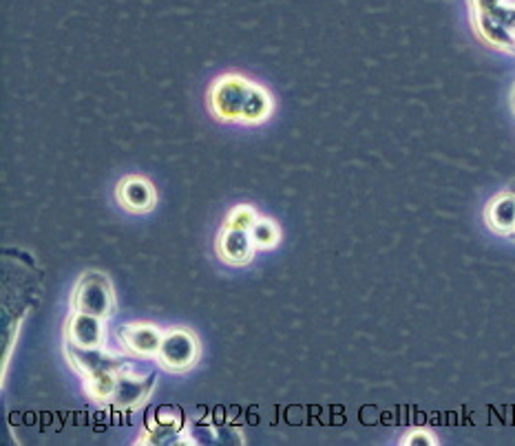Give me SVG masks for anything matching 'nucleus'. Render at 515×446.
Masks as SVG:
<instances>
[{"label":"nucleus","instance_id":"9","mask_svg":"<svg viewBox=\"0 0 515 446\" xmlns=\"http://www.w3.org/2000/svg\"><path fill=\"white\" fill-rule=\"evenodd\" d=\"M215 250L219 259H222L226 265H235V268L248 265L257 254V246L250 237V230L228 228V226L219 230Z\"/></svg>","mask_w":515,"mask_h":446},{"label":"nucleus","instance_id":"11","mask_svg":"<svg viewBox=\"0 0 515 446\" xmlns=\"http://www.w3.org/2000/svg\"><path fill=\"white\" fill-rule=\"evenodd\" d=\"M485 223L493 235L511 239L515 232V190H502L485 208Z\"/></svg>","mask_w":515,"mask_h":446},{"label":"nucleus","instance_id":"7","mask_svg":"<svg viewBox=\"0 0 515 446\" xmlns=\"http://www.w3.org/2000/svg\"><path fill=\"white\" fill-rule=\"evenodd\" d=\"M115 199H118L120 208L131 212V215H146L157 204V190L142 175H126L115 188Z\"/></svg>","mask_w":515,"mask_h":446},{"label":"nucleus","instance_id":"8","mask_svg":"<svg viewBox=\"0 0 515 446\" xmlns=\"http://www.w3.org/2000/svg\"><path fill=\"white\" fill-rule=\"evenodd\" d=\"M164 329L153 323H126L118 329V341L126 354L135 358H155Z\"/></svg>","mask_w":515,"mask_h":446},{"label":"nucleus","instance_id":"1","mask_svg":"<svg viewBox=\"0 0 515 446\" xmlns=\"http://www.w3.org/2000/svg\"><path fill=\"white\" fill-rule=\"evenodd\" d=\"M208 106L217 120L257 126L270 120L275 111V100L261 84L239 76V73H226L210 84Z\"/></svg>","mask_w":515,"mask_h":446},{"label":"nucleus","instance_id":"15","mask_svg":"<svg viewBox=\"0 0 515 446\" xmlns=\"http://www.w3.org/2000/svg\"><path fill=\"white\" fill-rule=\"evenodd\" d=\"M511 106H513V111H515V87H513V93H511Z\"/></svg>","mask_w":515,"mask_h":446},{"label":"nucleus","instance_id":"13","mask_svg":"<svg viewBox=\"0 0 515 446\" xmlns=\"http://www.w3.org/2000/svg\"><path fill=\"white\" fill-rule=\"evenodd\" d=\"M257 219H259V212L255 208L248 204H239L235 208H230V212L226 215V226L250 230L252 226H255Z\"/></svg>","mask_w":515,"mask_h":446},{"label":"nucleus","instance_id":"5","mask_svg":"<svg viewBox=\"0 0 515 446\" xmlns=\"http://www.w3.org/2000/svg\"><path fill=\"white\" fill-rule=\"evenodd\" d=\"M69 365L78 371L82 380L96 378L102 374H122V371L133 369L126 358L109 352L107 347H76L69 345L65 347Z\"/></svg>","mask_w":515,"mask_h":446},{"label":"nucleus","instance_id":"10","mask_svg":"<svg viewBox=\"0 0 515 446\" xmlns=\"http://www.w3.org/2000/svg\"><path fill=\"white\" fill-rule=\"evenodd\" d=\"M104 321H107V318L73 310L65 327L67 343L87 349L107 347V325H104Z\"/></svg>","mask_w":515,"mask_h":446},{"label":"nucleus","instance_id":"14","mask_svg":"<svg viewBox=\"0 0 515 446\" xmlns=\"http://www.w3.org/2000/svg\"><path fill=\"white\" fill-rule=\"evenodd\" d=\"M401 444H409V446H420V444H427V446H436L438 444V438L436 435L429 431V429H412L407 431L403 438H401Z\"/></svg>","mask_w":515,"mask_h":446},{"label":"nucleus","instance_id":"12","mask_svg":"<svg viewBox=\"0 0 515 446\" xmlns=\"http://www.w3.org/2000/svg\"><path fill=\"white\" fill-rule=\"evenodd\" d=\"M250 237H252V241H255L257 250H272V248L279 246L281 230H279L275 221L259 215V219L255 221V226L250 228Z\"/></svg>","mask_w":515,"mask_h":446},{"label":"nucleus","instance_id":"16","mask_svg":"<svg viewBox=\"0 0 515 446\" xmlns=\"http://www.w3.org/2000/svg\"><path fill=\"white\" fill-rule=\"evenodd\" d=\"M509 241H515V232H513V237H511V239H509Z\"/></svg>","mask_w":515,"mask_h":446},{"label":"nucleus","instance_id":"3","mask_svg":"<svg viewBox=\"0 0 515 446\" xmlns=\"http://www.w3.org/2000/svg\"><path fill=\"white\" fill-rule=\"evenodd\" d=\"M71 307L76 312L111 318L118 310V301H115V290L109 276L96 270L84 272L78 283L73 285Z\"/></svg>","mask_w":515,"mask_h":446},{"label":"nucleus","instance_id":"6","mask_svg":"<svg viewBox=\"0 0 515 446\" xmlns=\"http://www.w3.org/2000/svg\"><path fill=\"white\" fill-rule=\"evenodd\" d=\"M155 389V378L149 376H138L133 369L122 371L115 382L113 396H111V407L118 411H131L142 407L146 400L151 398Z\"/></svg>","mask_w":515,"mask_h":446},{"label":"nucleus","instance_id":"4","mask_svg":"<svg viewBox=\"0 0 515 446\" xmlns=\"http://www.w3.org/2000/svg\"><path fill=\"white\" fill-rule=\"evenodd\" d=\"M202 356V345L193 329L171 327L162 336L160 349H157V365L171 371V374H186L191 371Z\"/></svg>","mask_w":515,"mask_h":446},{"label":"nucleus","instance_id":"2","mask_svg":"<svg viewBox=\"0 0 515 446\" xmlns=\"http://www.w3.org/2000/svg\"><path fill=\"white\" fill-rule=\"evenodd\" d=\"M471 23L480 40L489 47L515 53V0H493V3L474 9Z\"/></svg>","mask_w":515,"mask_h":446}]
</instances>
